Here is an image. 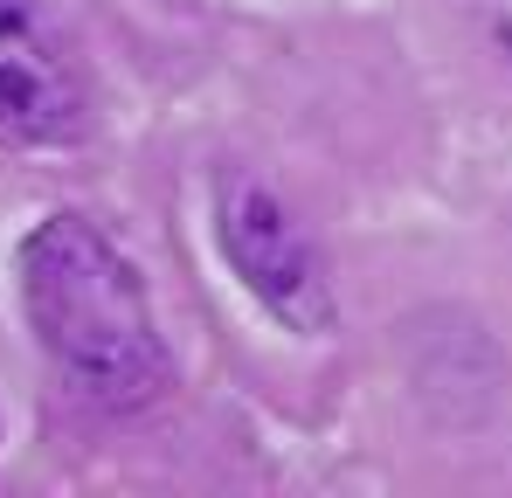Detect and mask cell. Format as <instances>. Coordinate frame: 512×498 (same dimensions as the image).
I'll use <instances>...</instances> for the list:
<instances>
[{
    "label": "cell",
    "mask_w": 512,
    "mask_h": 498,
    "mask_svg": "<svg viewBox=\"0 0 512 498\" xmlns=\"http://www.w3.org/2000/svg\"><path fill=\"white\" fill-rule=\"evenodd\" d=\"M21 312L63 381L97 409H146L173 381L153 298L84 215H49L21 243Z\"/></svg>",
    "instance_id": "1"
},
{
    "label": "cell",
    "mask_w": 512,
    "mask_h": 498,
    "mask_svg": "<svg viewBox=\"0 0 512 498\" xmlns=\"http://www.w3.org/2000/svg\"><path fill=\"white\" fill-rule=\"evenodd\" d=\"M215 229H222V249H229L236 277L250 284L284 326H298V332H326L333 326V291H326L319 249L305 243V229L291 222V208H284L263 180H250V173H222Z\"/></svg>",
    "instance_id": "2"
},
{
    "label": "cell",
    "mask_w": 512,
    "mask_h": 498,
    "mask_svg": "<svg viewBox=\"0 0 512 498\" xmlns=\"http://www.w3.org/2000/svg\"><path fill=\"white\" fill-rule=\"evenodd\" d=\"M84 132V77L49 0H0V146L49 153Z\"/></svg>",
    "instance_id": "3"
},
{
    "label": "cell",
    "mask_w": 512,
    "mask_h": 498,
    "mask_svg": "<svg viewBox=\"0 0 512 498\" xmlns=\"http://www.w3.org/2000/svg\"><path fill=\"white\" fill-rule=\"evenodd\" d=\"M478 14H485V28H492V42L512 56V0H478Z\"/></svg>",
    "instance_id": "4"
}]
</instances>
